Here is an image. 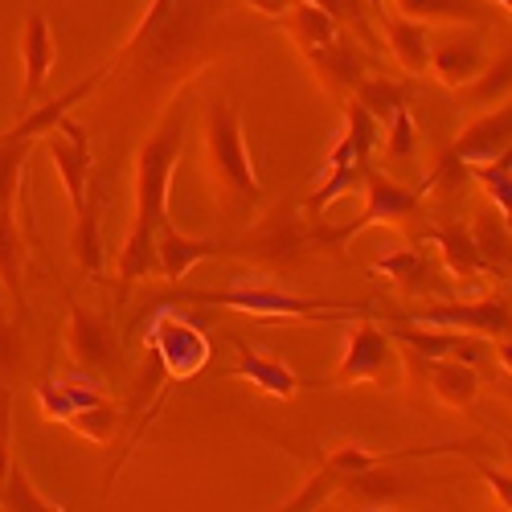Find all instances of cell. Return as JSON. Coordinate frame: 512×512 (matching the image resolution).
I'll return each instance as SVG.
<instances>
[{
  "instance_id": "6da1fadb",
  "label": "cell",
  "mask_w": 512,
  "mask_h": 512,
  "mask_svg": "<svg viewBox=\"0 0 512 512\" xmlns=\"http://www.w3.org/2000/svg\"><path fill=\"white\" fill-rule=\"evenodd\" d=\"M185 132H189V95L181 91L173 95L164 119L140 144V156H136V218L119 250V291H115L119 308L127 304L132 287L156 271V238L168 226V185H173V168L181 160Z\"/></svg>"
},
{
  "instance_id": "7a4b0ae2",
  "label": "cell",
  "mask_w": 512,
  "mask_h": 512,
  "mask_svg": "<svg viewBox=\"0 0 512 512\" xmlns=\"http://www.w3.org/2000/svg\"><path fill=\"white\" fill-rule=\"evenodd\" d=\"M201 164H205V181L209 193L226 213L246 218L259 209L263 185L254 177V164L246 152V132L242 119L226 99H213L205 107V144H201Z\"/></svg>"
},
{
  "instance_id": "3957f363",
  "label": "cell",
  "mask_w": 512,
  "mask_h": 512,
  "mask_svg": "<svg viewBox=\"0 0 512 512\" xmlns=\"http://www.w3.org/2000/svg\"><path fill=\"white\" fill-rule=\"evenodd\" d=\"M201 37L197 0H152L136 33L127 37L123 54L111 62V74L136 70L140 82H152L164 70H177Z\"/></svg>"
},
{
  "instance_id": "277c9868",
  "label": "cell",
  "mask_w": 512,
  "mask_h": 512,
  "mask_svg": "<svg viewBox=\"0 0 512 512\" xmlns=\"http://www.w3.org/2000/svg\"><path fill=\"white\" fill-rule=\"evenodd\" d=\"M185 304H209V308H234L259 320H316V324H332V320H361L373 316L369 304H332V300H308V295H291L279 287H226V291H185Z\"/></svg>"
},
{
  "instance_id": "5b68a950",
  "label": "cell",
  "mask_w": 512,
  "mask_h": 512,
  "mask_svg": "<svg viewBox=\"0 0 512 512\" xmlns=\"http://www.w3.org/2000/svg\"><path fill=\"white\" fill-rule=\"evenodd\" d=\"M398 377H402L398 340L390 332H381L369 316H361L349 328L345 357L336 365V377L320 381V386H394Z\"/></svg>"
},
{
  "instance_id": "8992f818",
  "label": "cell",
  "mask_w": 512,
  "mask_h": 512,
  "mask_svg": "<svg viewBox=\"0 0 512 512\" xmlns=\"http://www.w3.org/2000/svg\"><path fill=\"white\" fill-rule=\"evenodd\" d=\"M46 152H50V160L58 168V181H62V189L70 197L74 218L78 213H87L95 205V197H91V164H95V156H91L87 127H82L74 115H66L46 136Z\"/></svg>"
},
{
  "instance_id": "52a82bcc",
  "label": "cell",
  "mask_w": 512,
  "mask_h": 512,
  "mask_svg": "<svg viewBox=\"0 0 512 512\" xmlns=\"http://www.w3.org/2000/svg\"><path fill=\"white\" fill-rule=\"evenodd\" d=\"M312 250V234L308 226L300 222V213H291V209H279L271 213V218L254 230L246 242L234 246L238 259H254V263H263V267H283V263H295L300 254Z\"/></svg>"
},
{
  "instance_id": "ba28073f",
  "label": "cell",
  "mask_w": 512,
  "mask_h": 512,
  "mask_svg": "<svg viewBox=\"0 0 512 512\" xmlns=\"http://www.w3.org/2000/svg\"><path fill=\"white\" fill-rule=\"evenodd\" d=\"M406 320L418 324H439V328H459L472 336H492L500 340L512 324V304L500 295H484V300H467V304H426V308H410Z\"/></svg>"
},
{
  "instance_id": "9c48e42d",
  "label": "cell",
  "mask_w": 512,
  "mask_h": 512,
  "mask_svg": "<svg viewBox=\"0 0 512 512\" xmlns=\"http://www.w3.org/2000/svg\"><path fill=\"white\" fill-rule=\"evenodd\" d=\"M148 349L160 353L168 377H189V373L205 369V361H209V345L201 340V332L193 324H185L173 308H160V316L148 332Z\"/></svg>"
},
{
  "instance_id": "30bf717a",
  "label": "cell",
  "mask_w": 512,
  "mask_h": 512,
  "mask_svg": "<svg viewBox=\"0 0 512 512\" xmlns=\"http://www.w3.org/2000/svg\"><path fill=\"white\" fill-rule=\"evenodd\" d=\"M308 62H312V70H316V78H320V87H324L332 99H340V103H349L353 91L369 78V74H365V70H369V50L361 46L353 33H340L328 50L312 54Z\"/></svg>"
},
{
  "instance_id": "8fae6325",
  "label": "cell",
  "mask_w": 512,
  "mask_h": 512,
  "mask_svg": "<svg viewBox=\"0 0 512 512\" xmlns=\"http://www.w3.org/2000/svg\"><path fill=\"white\" fill-rule=\"evenodd\" d=\"M480 70H484V33L476 25H459L439 46H431V74L447 91H463Z\"/></svg>"
},
{
  "instance_id": "7c38bea8",
  "label": "cell",
  "mask_w": 512,
  "mask_h": 512,
  "mask_svg": "<svg viewBox=\"0 0 512 512\" xmlns=\"http://www.w3.org/2000/svg\"><path fill=\"white\" fill-rule=\"evenodd\" d=\"M70 308V324H66V349L74 357L78 369H87V373H99L115 361L119 353V340H115V328L103 320V316H91L82 304L66 300Z\"/></svg>"
},
{
  "instance_id": "4fadbf2b",
  "label": "cell",
  "mask_w": 512,
  "mask_h": 512,
  "mask_svg": "<svg viewBox=\"0 0 512 512\" xmlns=\"http://www.w3.org/2000/svg\"><path fill=\"white\" fill-rule=\"evenodd\" d=\"M58 62L54 29L46 13H29L21 29V66H25V87H21V107H33L50 82V70Z\"/></svg>"
},
{
  "instance_id": "5bb4252c",
  "label": "cell",
  "mask_w": 512,
  "mask_h": 512,
  "mask_svg": "<svg viewBox=\"0 0 512 512\" xmlns=\"http://www.w3.org/2000/svg\"><path fill=\"white\" fill-rule=\"evenodd\" d=\"M222 254H234V242H209V238H189L181 234L173 222H168L156 238V275L168 279V283H177L185 279L197 263L205 259H222Z\"/></svg>"
},
{
  "instance_id": "9a60e30c",
  "label": "cell",
  "mask_w": 512,
  "mask_h": 512,
  "mask_svg": "<svg viewBox=\"0 0 512 512\" xmlns=\"http://www.w3.org/2000/svg\"><path fill=\"white\" fill-rule=\"evenodd\" d=\"M512 144V103H500L496 111L480 115L476 123H467L463 132L455 136L451 152L467 164H484L492 156H500L504 148Z\"/></svg>"
},
{
  "instance_id": "2e32d148",
  "label": "cell",
  "mask_w": 512,
  "mask_h": 512,
  "mask_svg": "<svg viewBox=\"0 0 512 512\" xmlns=\"http://www.w3.org/2000/svg\"><path fill=\"white\" fill-rule=\"evenodd\" d=\"M373 17L381 21V33H386V50L394 54V62L406 74H426V70H431V37H426L422 21L398 17L390 5L381 13H373Z\"/></svg>"
},
{
  "instance_id": "e0dca14e",
  "label": "cell",
  "mask_w": 512,
  "mask_h": 512,
  "mask_svg": "<svg viewBox=\"0 0 512 512\" xmlns=\"http://www.w3.org/2000/svg\"><path fill=\"white\" fill-rule=\"evenodd\" d=\"M377 144H381V119L369 115L357 99H349V103H345V136H340V144L332 148V156L324 160L320 173H336V168L365 164Z\"/></svg>"
},
{
  "instance_id": "ac0fdd59",
  "label": "cell",
  "mask_w": 512,
  "mask_h": 512,
  "mask_svg": "<svg viewBox=\"0 0 512 512\" xmlns=\"http://www.w3.org/2000/svg\"><path fill=\"white\" fill-rule=\"evenodd\" d=\"M394 463H377V467H365V472H353L340 484V496H345L353 508H381V504H394L402 500L414 484L402 476V472H390Z\"/></svg>"
},
{
  "instance_id": "d6986e66",
  "label": "cell",
  "mask_w": 512,
  "mask_h": 512,
  "mask_svg": "<svg viewBox=\"0 0 512 512\" xmlns=\"http://www.w3.org/2000/svg\"><path fill=\"white\" fill-rule=\"evenodd\" d=\"M283 29H287V37L295 41V50H300L304 58L328 50L332 41L345 33V29L336 25V17H332L328 9H320L316 0H300V5H295V9L283 17Z\"/></svg>"
},
{
  "instance_id": "ffe728a7",
  "label": "cell",
  "mask_w": 512,
  "mask_h": 512,
  "mask_svg": "<svg viewBox=\"0 0 512 512\" xmlns=\"http://www.w3.org/2000/svg\"><path fill=\"white\" fill-rule=\"evenodd\" d=\"M426 381L439 402L455 406V410H472V402L480 398V365H467L459 357H439L426 365Z\"/></svg>"
},
{
  "instance_id": "44dd1931",
  "label": "cell",
  "mask_w": 512,
  "mask_h": 512,
  "mask_svg": "<svg viewBox=\"0 0 512 512\" xmlns=\"http://www.w3.org/2000/svg\"><path fill=\"white\" fill-rule=\"evenodd\" d=\"M234 349H238V369H234L230 377L250 381V386H259L263 394H271V398H291L295 390H304V386H308V381H300L283 361H275V357H267V353L246 349L242 340H234Z\"/></svg>"
},
{
  "instance_id": "7402d4cb",
  "label": "cell",
  "mask_w": 512,
  "mask_h": 512,
  "mask_svg": "<svg viewBox=\"0 0 512 512\" xmlns=\"http://www.w3.org/2000/svg\"><path fill=\"white\" fill-rule=\"evenodd\" d=\"M426 238H431L439 250H443V263L455 279H472V275H492L488 271V259L480 254V242L472 230H463V226H431V230H422Z\"/></svg>"
},
{
  "instance_id": "603a6c76",
  "label": "cell",
  "mask_w": 512,
  "mask_h": 512,
  "mask_svg": "<svg viewBox=\"0 0 512 512\" xmlns=\"http://www.w3.org/2000/svg\"><path fill=\"white\" fill-rule=\"evenodd\" d=\"M373 271L386 275L406 295H426V291H439L443 287L435 263L426 259V254H418V250H394V254H386V259H377Z\"/></svg>"
},
{
  "instance_id": "cb8c5ba5",
  "label": "cell",
  "mask_w": 512,
  "mask_h": 512,
  "mask_svg": "<svg viewBox=\"0 0 512 512\" xmlns=\"http://www.w3.org/2000/svg\"><path fill=\"white\" fill-rule=\"evenodd\" d=\"M398 17L422 21V25H476L480 5L476 0H386Z\"/></svg>"
},
{
  "instance_id": "d4e9b609",
  "label": "cell",
  "mask_w": 512,
  "mask_h": 512,
  "mask_svg": "<svg viewBox=\"0 0 512 512\" xmlns=\"http://www.w3.org/2000/svg\"><path fill=\"white\" fill-rule=\"evenodd\" d=\"M476 242H480V254L488 259V271L492 275H504L512 279V226L504 222V213L492 205L476 218Z\"/></svg>"
},
{
  "instance_id": "484cf974",
  "label": "cell",
  "mask_w": 512,
  "mask_h": 512,
  "mask_svg": "<svg viewBox=\"0 0 512 512\" xmlns=\"http://www.w3.org/2000/svg\"><path fill=\"white\" fill-rule=\"evenodd\" d=\"M25 242H21V230L13 222V209L0 213V283L13 295V304L25 308Z\"/></svg>"
},
{
  "instance_id": "4316f807",
  "label": "cell",
  "mask_w": 512,
  "mask_h": 512,
  "mask_svg": "<svg viewBox=\"0 0 512 512\" xmlns=\"http://www.w3.org/2000/svg\"><path fill=\"white\" fill-rule=\"evenodd\" d=\"M459 95L472 107H496V103L512 99V50H504L488 70H480Z\"/></svg>"
},
{
  "instance_id": "83f0119b",
  "label": "cell",
  "mask_w": 512,
  "mask_h": 512,
  "mask_svg": "<svg viewBox=\"0 0 512 512\" xmlns=\"http://www.w3.org/2000/svg\"><path fill=\"white\" fill-rule=\"evenodd\" d=\"M316 5L328 9V13L336 17V25L345 29V33H353L369 54H381V37H377V29H373L377 17H373L369 0H316Z\"/></svg>"
},
{
  "instance_id": "f1b7e54d",
  "label": "cell",
  "mask_w": 512,
  "mask_h": 512,
  "mask_svg": "<svg viewBox=\"0 0 512 512\" xmlns=\"http://www.w3.org/2000/svg\"><path fill=\"white\" fill-rule=\"evenodd\" d=\"M0 508H9V512H58L62 504H54V500L41 496V492L33 488L29 472H25V463L13 459L5 484H0Z\"/></svg>"
},
{
  "instance_id": "f546056e",
  "label": "cell",
  "mask_w": 512,
  "mask_h": 512,
  "mask_svg": "<svg viewBox=\"0 0 512 512\" xmlns=\"http://www.w3.org/2000/svg\"><path fill=\"white\" fill-rule=\"evenodd\" d=\"M353 99H357L369 115H377L381 127H386V123L394 119V111L406 107L410 95H406L402 82H394V78H386V74H377V78H365V82H361V87L353 91Z\"/></svg>"
},
{
  "instance_id": "4dcf8cb0",
  "label": "cell",
  "mask_w": 512,
  "mask_h": 512,
  "mask_svg": "<svg viewBox=\"0 0 512 512\" xmlns=\"http://www.w3.org/2000/svg\"><path fill=\"white\" fill-rule=\"evenodd\" d=\"M66 426H70V431H78V435H87L91 443H111L115 426H119V406H115L111 398H103V402H95V406L74 410V414L66 418Z\"/></svg>"
},
{
  "instance_id": "1f68e13d",
  "label": "cell",
  "mask_w": 512,
  "mask_h": 512,
  "mask_svg": "<svg viewBox=\"0 0 512 512\" xmlns=\"http://www.w3.org/2000/svg\"><path fill=\"white\" fill-rule=\"evenodd\" d=\"M33 144L37 140H13V144L0 140V213H9L13 201H17V185H21V173H25V160H29Z\"/></svg>"
},
{
  "instance_id": "d6a6232c",
  "label": "cell",
  "mask_w": 512,
  "mask_h": 512,
  "mask_svg": "<svg viewBox=\"0 0 512 512\" xmlns=\"http://www.w3.org/2000/svg\"><path fill=\"white\" fill-rule=\"evenodd\" d=\"M332 496H340V476L332 472V467L320 463V472H316L300 492H295L283 508H287V512H308V508H324Z\"/></svg>"
},
{
  "instance_id": "836d02e7",
  "label": "cell",
  "mask_w": 512,
  "mask_h": 512,
  "mask_svg": "<svg viewBox=\"0 0 512 512\" xmlns=\"http://www.w3.org/2000/svg\"><path fill=\"white\" fill-rule=\"evenodd\" d=\"M414 152H418V132H414V115H410V103H406L386 123V156L390 160H414Z\"/></svg>"
},
{
  "instance_id": "e575fe53",
  "label": "cell",
  "mask_w": 512,
  "mask_h": 512,
  "mask_svg": "<svg viewBox=\"0 0 512 512\" xmlns=\"http://www.w3.org/2000/svg\"><path fill=\"white\" fill-rule=\"evenodd\" d=\"M13 459V394L9 386H0V484H5Z\"/></svg>"
},
{
  "instance_id": "d590c367",
  "label": "cell",
  "mask_w": 512,
  "mask_h": 512,
  "mask_svg": "<svg viewBox=\"0 0 512 512\" xmlns=\"http://www.w3.org/2000/svg\"><path fill=\"white\" fill-rule=\"evenodd\" d=\"M25 361V349H21V332L17 324L0 312V373H17Z\"/></svg>"
},
{
  "instance_id": "8d00e7d4",
  "label": "cell",
  "mask_w": 512,
  "mask_h": 512,
  "mask_svg": "<svg viewBox=\"0 0 512 512\" xmlns=\"http://www.w3.org/2000/svg\"><path fill=\"white\" fill-rule=\"evenodd\" d=\"M484 193H488V201L504 213V222L512 226V173H508V177H492V181H484Z\"/></svg>"
},
{
  "instance_id": "74e56055",
  "label": "cell",
  "mask_w": 512,
  "mask_h": 512,
  "mask_svg": "<svg viewBox=\"0 0 512 512\" xmlns=\"http://www.w3.org/2000/svg\"><path fill=\"white\" fill-rule=\"evenodd\" d=\"M480 480L492 488V496H496L500 508H512V476H508V472H496V467L480 463Z\"/></svg>"
},
{
  "instance_id": "f35d334b",
  "label": "cell",
  "mask_w": 512,
  "mask_h": 512,
  "mask_svg": "<svg viewBox=\"0 0 512 512\" xmlns=\"http://www.w3.org/2000/svg\"><path fill=\"white\" fill-rule=\"evenodd\" d=\"M246 5L254 9V13H263V17H275V21H283L300 0H246Z\"/></svg>"
},
{
  "instance_id": "ab89813d",
  "label": "cell",
  "mask_w": 512,
  "mask_h": 512,
  "mask_svg": "<svg viewBox=\"0 0 512 512\" xmlns=\"http://www.w3.org/2000/svg\"><path fill=\"white\" fill-rule=\"evenodd\" d=\"M496 353H500L504 373H512V340H508V336H500V340H496Z\"/></svg>"
},
{
  "instance_id": "60d3db41",
  "label": "cell",
  "mask_w": 512,
  "mask_h": 512,
  "mask_svg": "<svg viewBox=\"0 0 512 512\" xmlns=\"http://www.w3.org/2000/svg\"><path fill=\"white\" fill-rule=\"evenodd\" d=\"M496 390H500V394H504V398H508V402H512V373H508V377H504V381H500V386H496Z\"/></svg>"
},
{
  "instance_id": "b9f144b4",
  "label": "cell",
  "mask_w": 512,
  "mask_h": 512,
  "mask_svg": "<svg viewBox=\"0 0 512 512\" xmlns=\"http://www.w3.org/2000/svg\"><path fill=\"white\" fill-rule=\"evenodd\" d=\"M369 5H373V13H381V9H386V0H369Z\"/></svg>"
},
{
  "instance_id": "7bdbcfd3",
  "label": "cell",
  "mask_w": 512,
  "mask_h": 512,
  "mask_svg": "<svg viewBox=\"0 0 512 512\" xmlns=\"http://www.w3.org/2000/svg\"><path fill=\"white\" fill-rule=\"evenodd\" d=\"M496 5H504V9H508V13H512V0H496Z\"/></svg>"
},
{
  "instance_id": "ee69618b",
  "label": "cell",
  "mask_w": 512,
  "mask_h": 512,
  "mask_svg": "<svg viewBox=\"0 0 512 512\" xmlns=\"http://www.w3.org/2000/svg\"><path fill=\"white\" fill-rule=\"evenodd\" d=\"M504 455H508V459H512V443H504Z\"/></svg>"
},
{
  "instance_id": "f6af8a7d",
  "label": "cell",
  "mask_w": 512,
  "mask_h": 512,
  "mask_svg": "<svg viewBox=\"0 0 512 512\" xmlns=\"http://www.w3.org/2000/svg\"><path fill=\"white\" fill-rule=\"evenodd\" d=\"M504 336H508V340H512V324H508V332H504Z\"/></svg>"
},
{
  "instance_id": "bcb514c9",
  "label": "cell",
  "mask_w": 512,
  "mask_h": 512,
  "mask_svg": "<svg viewBox=\"0 0 512 512\" xmlns=\"http://www.w3.org/2000/svg\"><path fill=\"white\" fill-rule=\"evenodd\" d=\"M58 5H62V0H58Z\"/></svg>"
}]
</instances>
